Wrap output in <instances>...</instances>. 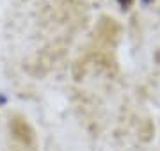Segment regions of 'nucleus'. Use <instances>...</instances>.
Masks as SVG:
<instances>
[{"label":"nucleus","instance_id":"2","mask_svg":"<svg viewBox=\"0 0 160 151\" xmlns=\"http://www.w3.org/2000/svg\"><path fill=\"white\" fill-rule=\"evenodd\" d=\"M118 2H119V6L123 7V9H128L130 4H132V0H118Z\"/></svg>","mask_w":160,"mask_h":151},{"label":"nucleus","instance_id":"1","mask_svg":"<svg viewBox=\"0 0 160 151\" xmlns=\"http://www.w3.org/2000/svg\"><path fill=\"white\" fill-rule=\"evenodd\" d=\"M11 130L12 134H14V137H16L18 140H22V142H25V144H30L32 142V139H34V134H32V128L25 123V119H22V117H14L11 121Z\"/></svg>","mask_w":160,"mask_h":151},{"label":"nucleus","instance_id":"3","mask_svg":"<svg viewBox=\"0 0 160 151\" xmlns=\"http://www.w3.org/2000/svg\"><path fill=\"white\" fill-rule=\"evenodd\" d=\"M149 2H151V0H144V4H149Z\"/></svg>","mask_w":160,"mask_h":151}]
</instances>
